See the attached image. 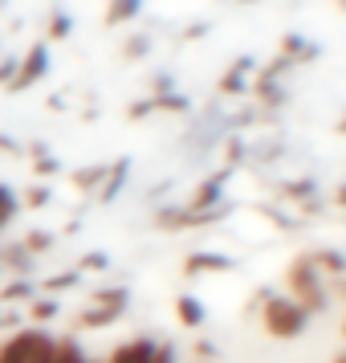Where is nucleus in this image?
<instances>
[{"instance_id": "obj_1", "label": "nucleus", "mask_w": 346, "mask_h": 363, "mask_svg": "<svg viewBox=\"0 0 346 363\" xmlns=\"http://www.w3.org/2000/svg\"><path fill=\"white\" fill-rule=\"evenodd\" d=\"M289 290H294V302L306 314H318L326 306V290H322V278H318V269H313L310 257H297L289 265Z\"/></svg>"}, {"instance_id": "obj_2", "label": "nucleus", "mask_w": 346, "mask_h": 363, "mask_svg": "<svg viewBox=\"0 0 346 363\" xmlns=\"http://www.w3.org/2000/svg\"><path fill=\"white\" fill-rule=\"evenodd\" d=\"M261 318H265V330H269L273 339H294V335H301V327H306L310 314L301 311L294 298H269Z\"/></svg>"}, {"instance_id": "obj_3", "label": "nucleus", "mask_w": 346, "mask_h": 363, "mask_svg": "<svg viewBox=\"0 0 346 363\" xmlns=\"http://www.w3.org/2000/svg\"><path fill=\"white\" fill-rule=\"evenodd\" d=\"M57 339H50L45 330H17L8 343L0 347V363H33L37 355H45Z\"/></svg>"}, {"instance_id": "obj_4", "label": "nucleus", "mask_w": 346, "mask_h": 363, "mask_svg": "<svg viewBox=\"0 0 346 363\" xmlns=\"http://www.w3.org/2000/svg\"><path fill=\"white\" fill-rule=\"evenodd\" d=\"M45 74H50V45L41 41V45H33V50L21 57V66H17V74H13L8 90H29V86H37Z\"/></svg>"}, {"instance_id": "obj_5", "label": "nucleus", "mask_w": 346, "mask_h": 363, "mask_svg": "<svg viewBox=\"0 0 346 363\" xmlns=\"http://www.w3.org/2000/svg\"><path fill=\"white\" fill-rule=\"evenodd\" d=\"M224 180H229V172H216V176H208V180L196 188V196H192V208H188V213H208V208H220Z\"/></svg>"}, {"instance_id": "obj_6", "label": "nucleus", "mask_w": 346, "mask_h": 363, "mask_svg": "<svg viewBox=\"0 0 346 363\" xmlns=\"http://www.w3.org/2000/svg\"><path fill=\"white\" fill-rule=\"evenodd\" d=\"M155 347L151 339H131V343L115 347V355H110V363H151L155 359Z\"/></svg>"}, {"instance_id": "obj_7", "label": "nucleus", "mask_w": 346, "mask_h": 363, "mask_svg": "<svg viewBox=\"0 0 346 363\" xmlns=\"http://www.w3.org/2000/svg\"><path fill=\"white\" fill-rule=\"evenodd\" d=\"M127 172H131V160H118L115 167H106V180H102V200H115L127 184Z\"/></svg>"}, {"instance_id": "obj_8", "label": "nucleus", "mask_w": 346, "mask_h": 363, "mask_svg": "<svg viewBox=\"0 0 346 363\" xmlns=\"http://www.w3.org/2000/svg\"><path fill=\"white\" fill-rule=\"evenodd\" d=\"M183 269L188 274H200V269H232V257H224V253H192L183 262Z\"/></svg>"}, {"instance_id": "obj_9", "label": "nucleus", "mask_w": 346, "mask_h": 363, "mask_svg": "<svg viewBox=\"0 0 346 363\" xmlns=\"http://www.w3.org/2000/svg\"><path fill=\"white\" fill-rule=\"evenodd\" d=\"M175 314H180L183 327H200V323H204V302H200V298H192V294H180Z\"/></svg>"}, {"instance_id": "obj_10", "label": "nucleus", "mask_w": 346, "mask_h": 363, "mask_svg": "<svg viewBox=\"0 0 346 363\" xmlns=\"http://www.w3.org/2000/svg\"><path fill=\"white\" fill-rule=\"evenodd\" d=\"M139 9H143V0H110L106 4V25H122V21L139 17Z\"/></svg>"}, {"instance_id": "obj_11", "label": "nucleus", "mask_w": 346, "mask_h": 363, "mask_svg": "<svg viewBox=\"0 0 346 363\" xmlns=\"http://www.w3.org/2000/svg\"><path fill=\"white\" fill-rule=\"evenodd\" d=\"M115 318H118L115 311H106V306H94V311L78 314V330H102V327H110Z\"/></svg>"}, {"instance_id": "obj_12", "label": "nucleus", "mask_w": 346, "mask_h": 363, "mask_svg": "<svg viewBox=\"0 0 346 363\" xmlns=\"http://www.w3.org/2000/svg\"><path fill=\"white\" fill-rule=\"evenodd\" d=\"M33 294H37V286H33V281L17 278V281H8V286L0 290V302H33Z\"/></svg>"}, {"instance_id": "obj_13", "label": "nucleus", "mask_w": 346, "mask_h": 363, "mask_svg": "<svg viewBox=\"0 0 346 363\" xmlns=\"http://www.w3.org/2000/svg\"><path fill=\"white\" fill-rule=\"evenodd\" d=\"M94 298H98V306L122 314V311H127V302H131V290H127V286H118V290H98Z\"/></svg>"}, {"instance_id": "obj_14", "label": "nucleus", "mask_w": 346, "mask_h": 363, "mask_svg": "<svg viewBox=\"0 0 346 363\" xmlns=\"http://www.w3.org/2000/svg\"><path fill=\"white\" fill-rule=\"evenodd\" d=\"M0 265H8V269H21V274H29L33 257L25 253V245H4V253H0Z\"/></svg>"}, {"instance_id": "obj_15", "label": "nucleus", "mask_w": 346, "mask_h": 363, "mask_svg": "<svg viewBox=\"0 0 346 363\" xmlns=\"http://www.w3.org/2000/svg\"><path fill=\"white\" fill-rule=\"evenodd\" d=\"M17 216V196H13V188L8 184H0V233L8 229V220Z\"/></svg>"}, {"instance_id": "obj_16", "label": "nucleus", "mask_w": 346, "mask_h": 363, "mask_svg": "<svg viewBox=\"0 0 346 363\" xmlns=\"http://www.w3.org/2000/svg\"><path fill=\"white\" fill-rule=\"evenodd\" d=\"M53 314H57V302L53 298H33L29 302V318L33 323H53Z\"/></svg>"}, {"instance_id": "obj_17", "label": "nucleus", "mask_w": 346, "mask_h": 363, "mask_svg": "<svg viewBox=\"0 0 346 363\" xmlns=\"http://www.w3.org/2000/svg\"><path fill=\"white\" fill-rule=\"evenodd\" d=\"M21 245H25V253H29V257H33V253H45V249H53V233L33 229L29 237H25V241H21Z\"/></svg>"}, {"instance_id": "obj_18", "label": "nucleus", "mask_w": 346, "mask_h": 363, "mask_svg": "<svg viewBox=\"0 0 346 363\" xmlns=\"http://www.w3.org/2000/svg\"><path fill=\"white\" fill-rule=\"evenodd\" d=\"M53 363H86L82 347L74 343V339H57V355H53Z\"/></svg>"}, {"instance_id": "obj_19", "label": "nucleus", "mask_w": 346, "mask_h": 363, "mask_svg": "<svg viewBox=\"0 0 346 363\" xmlns=\"http://www.w3.org/2000/svg\"><path fill=\"white\" fill-rule=\"evenodd\" d=\"M78 281V269H66V274H53V278H45L41 286H45V294H62V290H69Z\"/></svg>"}, {"instance_id": "obj_20", "label": "nucleus", "mask_w": 346, "mask_h": 363, "mask_svg": "<svg viewBox=\"0 0 346 363\" xmlns=\"http://www.w3.org/2000/svg\"><path fill=\"white\" fill-rule=\"evenodd\" d=\"M155 225H159V229H188V213H180V208H163V213L155 216Z\"/></svg>"}, {"instance_id": "obj_21", "label": "nucleus", "mask_w": 346, "mask_h": 363, "mask_svg": "<svg viewBox=\"0 0 346 363\" xmlns=\"http://www.w3.org/2000/svg\"><path fill=\"white\" fill-rule=\"evenodd\" d=\"M245 90V69H236L232 66L224 78H220V94H241Z\"/></svg>"}, {"instance_id": "obj_22", "label": "nucleus", "mask_w": 346, "mask_h": 363, "mask_svg": "<svg viewBox=\"0 0 346 363\" xmlns=\"http://www.w3.org/2000/svg\"><path fill=\"white\" fill-rule=\"evenodd\" d=\"M102 180H106V167H82V172H74V184L78 188H94Z\"/></svg>"}, {"instance_id": "obj_23", "label": "nucleus", "mask_w": 346, "mask_h": 363, "mask_svg": "<svg viewBox=\"0 0 346 363\" xmlns=\"http://www.w3.org/2000/svg\"><path fill=\"white\" fill-rule=\"evenodd\" d=\"M147 50H151V37H147V33L131 37V41H127V45H122V53H127V57H131V62H134V57H143V53H147Z\"/></svg>"}, {"instance_id": "obj_24", "label": "nucleus", "mask_w": 346, "mask_h": 363, "mask_svg": "<svg viewBox=\"0 0 346 363\" xmlns=\"http://www.w3.org/2000/svg\"><path fill=\"white\" fill-rule=\"evenodd\" d=\"M313 188H318L313 180H294L289 188H285V196L289 200H306V196H313Z\"/></svg>"}, {"instance_id": "obj_25", "label": "nucleus", "mask_w": 346, "mask_h": 363, "mask_svg": "<svg viewBox=\"0 0 346 363\" xmlns=\"http://www.w3.org/2000/svg\"><path fill=\"white\" fill-rule=\"evenodd\" d=\"M69 29H74V25H69V17H66V13H57V17L50 21V41H62V37H69Z\"/></svg>"}, {"instance_id": "obj_26", "label": "nucleus", "mask_w": 346, "mask_h": 363, "mask_svg": "<svg viewBox=\"0 0 346 363\" xmlns=\"http://www.w3.org/2000/svg\"><path fill=\"white\" fill-rule=\"evenodd\" d=\"M155 106H163V111H188V99H180V94H159V99H151Z\"/></svg>"}, {"instance_id": "obj_27", "label": "nucleus", "mask_w": 346, "mask_h": 363, "mask_svg": "<svg viewBox=\"0 0 346 363\" xmlns=\"http://www.w3.org/2000/svg\"><path fill=\"white\" fill-rule=\"evenodd\" d=\"M13 74H17V57H4V62H0V86L13 82Z\"/></svg>"}, {"instance_id": "obj_28", "label": "nucleus", "mask_w": 346, "mask_h": 363, "mask_svg": "<svg viewBox=\"0 0 346 363\" xmlns=\"http://www.w3.org/2000/svg\"><path fill=\"white\" fill-rule=\"evenodd\" d=\"M33 167H37V176H53L57 172V164H53L50 155H33Z\"/></svg>"}, {"instance_id": "obj_29", "label": "nucleus", "mask_w": 346, "mask_h": 363, "mask_svg": "<svg viewBox=\"0 0 346 363\" xmlns=\"http://www.w3.org/2000/svg\"><path fill=\"white\" fill-rule=\"evenodd\" d=\"M82 269H106V253H90V257H82Z\"/></svg>"}, {"instance_id": "obj_30", "label": "nucleus", "mask_w": 346, "mask_h": 363, "mask_svg": "<svg viewBox=\"0 0 346 363\" xmlns=\"http://www.w3.org/2000/svg\"><path fill=\"white\" fill-rule=\"evenodd\" d=\"M151 363H175V351H171L167 343H159V347H155V359H151Z\"/></svg>"}, {"instance_id": "obj_31", "label": "nucleus", "mask_w": 346, "mask_h": 363, "mask_svg": "<svg viewBox=\"0 0 346 363\" xmlns=\"http://www.w3.org/2000/svg\"><path fill=\"white\" fill-rule=\"evenodd\" d=\"M151 111H155V102H134V106H131V111H127V115H131V118H143V115H151Z\"/></svg>"}, {"instance_id": "obj_32", "label": "nucleus", "mask_w": 346, "mask_h": 363, "mask_svg": "<svg viewBox=\"0 0 346 363\" xmlns=\"http://www.w3.org/2000/svg\"><path fill=\"white\" fill-rule=\"evenodd\" d=\"M241 155H245V147H241V139H232V143H229V167H236V164H241Z\"/></svg>"}, {"instance_id": "obj_33", "label": "nucleus", "mask_w": 346, "mask_h": 363, "mask_svg": "<svg viewBox=\"0 0 346 363\" xmlns=\"http://www.w3.org/2000/svg\"><path fill=\"white\" fill-rule=\"evenodd\" d=\"M159 94H171V78H167V74L155 78V99H159Z\"/></svg>"}, {"instance_id": "obj_34", "label": "nucleus", "mask_w": 346, "mask_h": 363, "mask_svg": "<svg viewBox=\"0 0 346 363\" xmlns=\"http://www.w3.org/2000/svg\"><path fill=\"white\" fill-rule=\"evenodd\" d=\"M45 200H50V188H33L29 192V204H45Z\"/></svg>"}, {"instance_id": "obj_35", "label": "nucleus", "mask_w": 346, "mask_h": 363, "mask_svg": "<svg viewBox=\"0 0 346 363\" xmlns=\"http://www.w3.org/2000/svg\"><path fill=\"white\" fill-rule=\"evenodd\" d=\"M196 351L204 355V359H216V343H196Z\"/></svg>"}, {"instance_id": "obj_36", "label": "nucleus", "mask_w": 346, "mask_h": 363, "mask_svg": "<svg viewBox=\"0 0 346 363\" xmlns=\"http://www.w3.org/2000/svg\"><path fill=\"white\" fill-rule=\"evenodd\" d=\"M53 355H57V343H53V347H50V351H45V355H37V359H33V363H53Z\"/></svg>"}, {"instance_id": "obj_37", "label": "nucleus", "mask_w": 346, "mask_h": 363, "mask_svg": "<svg viewBox=\"0 0 346 363\" xmlns=\"http://www.w3.org/2000/svg\"><path fill=\"white\" fill-rule=\"evenodd\" d=\"M338 204H346V184H342V188H338Z\"/></svg>"}, {"instance_id": "obj_38", "label": "nucleus", "mask_w": 346, "mask_h": 363, "mask_svg": "<svg viewBox=\"0 0 346 363\" xmlns=\"http://www.w3.org/2000/svg\"><path fill=\"white\" fill-rule=\"evenodd\" d=\"M338 131H342V135H346V115H342V123H338Z\"/></svg>"}, {"instance_id": "obj_39", "label": "nucleus", "mask_w": 346, "mask_h": 363, "mask_svg": "<svg viewBox=\"0 0 346 363\" xmlns=\"http://www.w3.org/2000/svg\"><path fill=\"white\" fill-rule=\"evenodd\" d=\"M338 363H346V355H338Z\"/></svg>"}, {"instance_id": "obj_40", "label": "nucleus", "mask_w": 346, "mask_h": 363, "mask_svg": "<svg viewBox=\"0 0 346 363\" xmlns=\"http://www.w3.org/2000/svg\"><path fill=\"white\" fill-rule=\"evenodd\" d=\"M86 363H90V359H86Z\"/></svg>"}]
</instances>
